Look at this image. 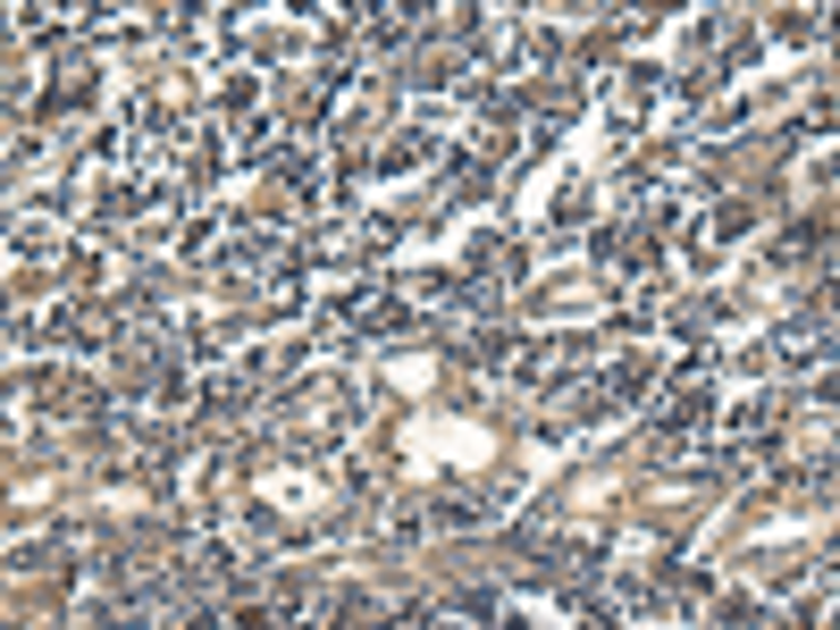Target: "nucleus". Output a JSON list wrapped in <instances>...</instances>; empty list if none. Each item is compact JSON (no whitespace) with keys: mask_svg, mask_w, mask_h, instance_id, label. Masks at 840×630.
I'll return each mask as SVG.
<instances>
[{"mask_svg":"<svg viewBox=\"0 0 840 630\" xmlns=\"http://www.w3.org/2000/svg\"><path fill=\"white\" fill-rule=\"evenodd\" d=\"M269 177L294 186V193H311V152H278V160H269Z\"/></svg>","mask_w":840,"mask_h":630,"instance_id":"3","label":"nucleus"},{"mask_svg":"<svg viewBox=\"0 0 840 630\" xmlns=\"http://www.w3.org/2000/svg\"><path fill=\"white\" fill-rule=\"evenodd\" d=\"M816 353H823V328L816 320H790L782 328V362H816Z\"/></svg>","mask_w":840,"mask_h":630,"instance_id":"2","label":"nucleus"},{"mask_svg":"<svg viewBox=\"0 0 840 630\" xmlns=\"http://www.w3.org/2000/svg\"><path fill=\"white\" fill-rule=\"evenodd\" d=\"M648 379H656V362H648V353H622V362H606V370H597L606 403H630V396H648Z\"/></svg>","mask_w":840,"mask_h":630,"instance_id":"1","label":"nucleus"}]
</instances>
